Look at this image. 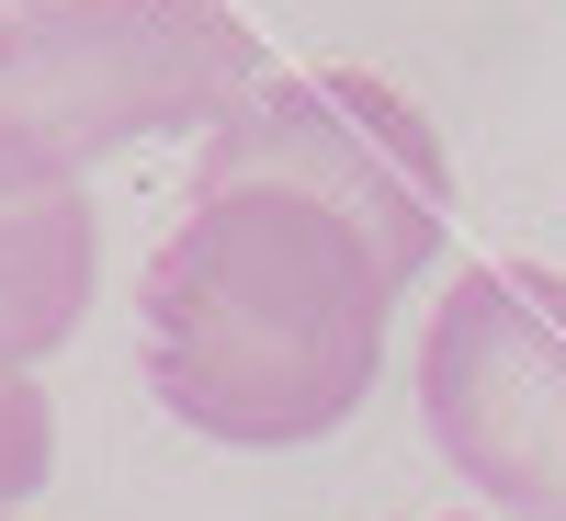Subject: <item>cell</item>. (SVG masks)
<instances>
[{
	"mask_svg": "<svg viewBox=\"0 0 566 521\" xmlns=\"http://www.w3.org/2000/svg\"><path fill=\"white\" fill-rule=\"evenodd\" d=\"M0 521H12V510H0Z\"/></svg>",
	"mask_w": 566,
	"mask_h": 521,
	"instance_id": "cell-7",
	"label": "cell"
},
{
	"mask_svg": "<svg viewBox=\"0 0 566 521\" xmlns=\"http://www.w3.org/2000/svg\"><path fill=\"white\" fill-rule=\"evenodd\" d=\"M397 295L408 283L352 216L283 181H239V194H193L148 250L136 352L181 431L227 454H306L363 419Z\"/></svg>",
	"mask_w": 566,
	"mask_h": 521,
	"instance_id": "cell-1",
	"label": "cell"
},
{
	"mask_svg": "<svg viewBox=\"0 0 566 521\" xmlns=\"http://www.w3.org/2000/svg\"><path fill=\"white\" fill-rule=\"evenodd\" d=\"M45 477H57V408L23 374V386H0V510H23Z\"/></svg>",
	"mask_w": 566,
	"mask_h": 521,
	"instance_id": "cell-6",
	"label": "cell"
},
{
	"mask_svg": "<svg viewBox=\"0 0 566 521\" xmlns=\"http://www.w3.org/2000/svg\"><path fill=\"white\" fill-rule=\"evenodd\" d=\"M103 283V227L80 194H0V386L69 341Z\"/></svg>",
	"mask_w": 566,
	"mask_h": 521,
	"instance_id": "cell-5",
	"label": "cell"
},
{
	"mask_svg": "<svg viewBox=\"0 0 566 521\" xmlns=\"http://www.w3.org/2000/svg\"><path fill=\"white\" fill-rule=\"evenodd\" d=\"M261 80L239 0H0V194H80L148 136H216Z\"/></svg>",
	"mask_w": 566,
	"mask_h": 521,
	"instance_id": "cell-2",
	"label": "cell"
},
{
	"mask_svg": "<svg viewBox=\"0 0 566 521\" xmlns=\"http://www.w3.org/2000/svg\"><path fill=\"white\" fill-rule=\"evenodd\" d=\"M419 419L510 521H566V272L464 261L419 329Z\"/></svg>",
	"mask_w": 566,
	"mask_h": 521,
	"instance_id": "cell-4",
	"label": "cell"
},
{
	"mask_svg": "<svg viewBox=\"0 0 566 521\" xmlns=\"http://www.w3.org/2000/svg\"><path fill=\"white\" fill-rule=\"evenodd\" d=\"M239 181L317 194L328 216H352L386 250L397 283H419V261H442V239H453L442 125L374 69H283V80H261L193 148V194H239Z\"/></svg>",
	"mask_w": 566,
	"mask_h": 521,
	"instance_id": "cell-3",
	"label": "cell"
}]
</instances>
